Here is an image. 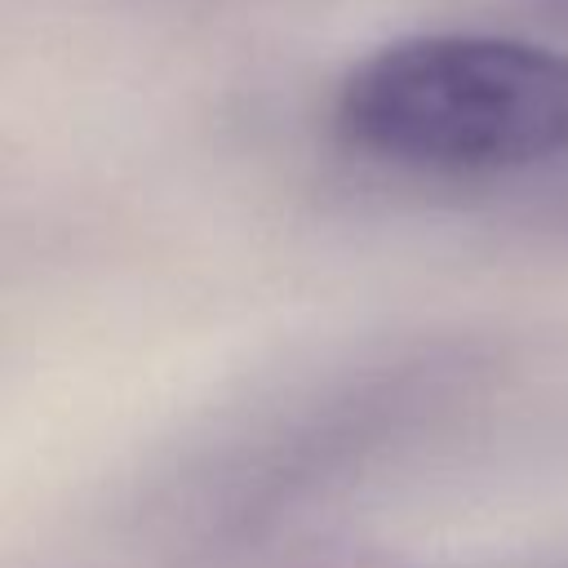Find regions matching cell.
Instances as JSON below:
<instances>
[{
	"mask_svg": "<svg viewBox=\"0 0 568 568\" xmlns=\"http://www.w3.org/2000/svg\"><path fill=\"white\" fill-rule=\"evenodd\" d=\"M337 133L422 173H506L568 151V53L510 36H408L337 93Z\"/></svg>",
	"mask_w": 568,
	"mask_h": 568,
	"instance_id": "6da1fadb",
	"label": "cell"
}]
</instances>
